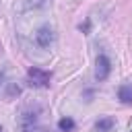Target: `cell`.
Listing matches in <instances>:
<instances>
[{
  "mask_svg": "<svg viewBox=\"0 0 132 132\" xmlns=\"http://www.w3.org/2000/svg\"><path fill=\"white\" fill-rule=\"evenodd\" d=\"M0 132H2V128H0Z\"/></svg>",
  "mask_w": 132,
  "mask_h": 132,
  "instance_id": "cell-10",
  "label": "cell"
},
{
  "mask_svg": "<svg viewBox=\"0 0 132 132\" xmlns=\"http://www.w3.org/2000/svg\"><path fill=\"white\" fill-rule=\"evenodd\" d=\"M27 80H29L31 87H50L52 72H47L43 68H37V66H31L27 70Z\"/></svg>",
  "mask_w": 132,
  "mask_h": 132,
  "instance_id": "cell-2",
  "label": "cell"
},
{
  "mask_svg": "<svg viewBox=\"0 0 132 132\" xmlns=\"http://www.w3.org/2000/svg\"><path fill=\"white\" fill-rule=\"evenodd\" d=\"M52 41H54V29L47 27V25L39 27L37 33H35V43H37L39 47H50Z\"/></svg>",
  "mask_w": 132,
  "mask_h": 132,
  "instance_id": "cell-4",
  "label": "cell"
},
{
  "mask_svg": "<svg viewBox=\"0 0 132 132\" xmlns=\"http://www.w3.org/2000/svg\"><path fill=\"white\" fill-rule=\"evenodd\" d=\"M113 126H116V120H113L111 116H103V118H99V120L95 122V130H97V132H111Z\"/></svg>",
  "mask_w": 132,
  "mask_h": 132,
  "instance_id": "cell-5",
  "label": "cell"
},
{
  "mask_svg": "<svg viewBox=\"0 0 132 132\" xmlns=\"http://www.w3.org/2000/svg\"><path fill=\"white\" fill-rule=\"evenodd\" d=\"M50 0H25V8H41L45 6Z\"/></svg>",
  "mask_w": 132,
  "mask_h": 132,
  "instance_id": "cell-8",
  "label": "cell"
},
{
  "mask_svg": "<svg viewBox=\"0 0 132 132\" xmlns=\"http://www.w3.org/2000/svg\"><path fill=\"white\" fill-rule=\"evenodd\" d=\"M2 76H4V74H2V72H0V80H2Z\"/></svg>",
  "mask_w": 132,
  "mask_h": 132,
  "instance_id": "cell-9",
  "label": "cell"
},
{
  "mask_svg": "<svg viewBox=\"0 0 132 132\" xmlns=\"http://www.w3.org/2000/svg\"><path fill=\"white\" fill-rule=\"evenodd\" d=\"M118 99H120L122 103H126V105H132V82L122 85V87L118 89Z\"/></svg>",
  "mask_w": 132,
  "mask_h": 132,
  "instance_id": "cell-6",
  "label": "cell"
},
{
  "mask_svg": "<svg viewBox=\"0 0 132 132\" xmlns=\"http://www.w3.org/2000/svg\"><path fill=\"white\" fill-rule=\"evenodd\" d=\"M58 128H60V132H72V130L76 128V124H74L72 118H62V120L58 122Z\"/></svg>",
  "mask_w": 132,
  "mask_h": 132,
  "instance_id": "cell-7",
  "label": "cell"
},
{
  "mask_svg": "<svg viewBox=\"0 0 132 132\" xmlns=\"http://www.w3.org/2000/svg\"><path fill=\"white\" fill-rule=\"evenodd\" d=\"M39 111L33 107L23 109V113L19 116V130L21 132H39Z\"/></svg>",
  "mask_w": 132,
  "mask_h": 132,
  "instance_id": "cell-1",
  "label": "cell"
},
{
  "mask_svg": "<svg viewBox=\"0 0 132 132\" xmlns=\"http://www.w3.org/2000/svg\"><path fill=\"white\" fill-rule=\"evenodd\" d=\"M109 72H111V62H109V58H107L105 54L97 56V62H95V78H97V80H105V78L109 76Z\"/></svg>",
  "mask_w": 132,
  "mask_h": 132,
  "instance_id": "cell-3",
  "label": "cell"
}]
</instances>
